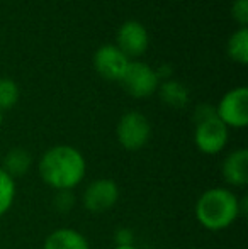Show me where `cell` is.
<instances>
[{"instance_id":"1","label":"cell","mask_w":248,"mask_h":249,"mask_svg":"<svg viewBox=\"0 0 248 249\" xmlns=\"http://www.w3.org/2000/svg\"><path fill=\"white\" fill-rule=\"evenodd\" d=\"M38 171L41 180L55 192L73 190L85 178L87 161L76 148L58 144L44 151L38 163Z\"/></svg>"},{"instance_id":"2","label":"cell","mask_w":248,"mask_h":249,"mask_svg":"<svg viewBox=\"0 0 248 249\" xmlns=\"http://www.w3.org/2000/svg\"><path fill=\"white\" fill-rule=\"evenodd\" d=\"M195 219L208 231H223L235 224L240 212V198L231 190L214 187L202 192L194 207Z\"/></svg>"},{"instance_id":"3","label":"cell","mask_w":248,"mask_h":249,"mask_svg":"<svg viewBox=\"0 0 248 249\" xmlns=\"http://www.w3.org/2000/svg\"><path fill=\"white\" fill-rule=\"evenodd\" d=\"M152 136V124L145 114L138 110L126 112L121 115L116 127L117 142L126 151H139L145 148Z\"/></svg>"},{"instance_id":"4","label":"cell","mask_w":248,"mask_h":249,"mask_svg":"<svg viewBox=\"0 0 248 249\" xmlns=\"http://www.w3.org/2000/svg\"><path fill=\"white\" fill-rule=\"evenodd\" d=\"M119 83L134 99H148L158 90L160 80L155 73V68H152L150 65L143 61H129Z\"/></svg>"},{"instance_id":"5","label":"cell","mask_w":248,"mask_h":249,"mask_svg":"<svg viewBox=\"0 0 248 249\" xmlns=\"http://www.w3.org/2000/svg\"><path fill=\"white\" fill-rule=\"evenodd\" d=\"M216 115L226 125L233 129H243L248 124V89L235 87L223 95L216 105Z\"/></svg>"},{"instance_id":"6","label":"cell","mask_w":248,"mask_h":249,"mask_svg":"<svg viewBox=\"0 0 248 249\" xmlns=\"http://www.w3.org/2000/svg\"><path fill=\"white\" fill-rule=\"evenodd\" d=\"M229 139V129L218 119V115L209 117L206 121L195 122L194 142L197 149L209 156L219 154L226 148Z\"/></svg>"},{"instance_id":"7","label":"cell","mask_w":248,"mask_h":249,"mask_svg":"<svg viewBox=\"0 0 248 249\" xmlns=\"http://www.w3.org/2000/svg\"><path fill=\"white\" fill-rule=\"evenodd\" d=\"M119 200V187L111 178H99L90 181L82 194V205L92 213H104L111 210Z\"/></svg>"},{"instance_id":"8","label":"cell","mask_w":248,"mask_h":249,"mask_svg":"<svg viewBox=\"0 0 248 249\" xmlns=\"http://www.w3.org/2000/svg\"><path fill=\"white\" fill-rule=\"evenodd\" d=\"M128 65L129 58L117 50L116 44H104L94 53V68L109 82H121Z\"/></svg>"},{"instance_id":"9","label":"cell","mask_w":248,"mask_h":249,"mask_svg":"<svg viewBox=\"0 0 248 249\" xmlns=\"http://www.w3.org/2000/svg\"><path fill=\"white\" fill-rule=\"evenodd\" d=\"M117 50L128 58H138L148 50V31L139 20H126L117 31Z\"/></svg>"},{"instance_id":"10","label":"cell","mask_w":248,"mask_h":249,"mask_svg":"<svg viewBox=\"0 0 248 249\" xmlns=\"http://www.w3.org/2000/svg\"><path fill=\"white\" fill-rule=\"evenodd\" d=\"M221 175L231 187H247L248 185V149L238 148L228 153L223 160Z\"/></svg>"},{"instance_id":"11","label":"cell","mask_w":248,"mask_h":249,"mask_svg":"<svg viewBox=\"0 0 248 249\" xmlns=\"http://www.w3.org/2000/svg\"><path fill=\"white\" fill-rule=\"evenodd\" d=\"M43 249H90V244L80 231L72 227H60L48 234Z\"/></svg>"},{"instance_id":"12","label":"cell","mask_w":248,"mask_h":249,"mask_svg":"<svg viewBox=\"0 0 248 249\" xmlns=\"http://www.w3.org/2000/svg\"><path fill=\"white\" fill-rule=\"evenodd\" d=\"M31 164H33V156L26 148H12L5 153L2 160V168L9 177H12L14 180L16 178H20L31 170Z\"/></svg>"},{"instance_id":"13","label":"cell","mask_w":248,"mask_h":249,"mask_svg":"<svg viewBox=\"0 0 248 249\" xmlns=\"http://www.w3.org/2000/svg\"><path fill=\"white\" fill-rule=\"evenodd\" d=\"M156 92H158L163 104L172 108H184L191 100V93H189L187 87L182 82H177L173 78L160 82Z\"/></svg>"},{"instance_id":"14","label":"cell","mask_w":248,"mask_h":249,"mask_svg":"<svg viewBox=\"0 0 248 249\" xmlns=\"http://www.w3.org/2000/svg\"><path fill=\"white\" fill-rule=\"evenodd\" d=\"M226 53L229 59L238 65H247L248 63V29L240 27L229 36L228 44H226Z\"/></svg>"},{"instance_id":"15","label":"cell","mask_w":248,"mask_h":249,"mask_svg":"<svg viewBox=\"0 0 248 249\" xmlns=\"http://www.w3.org/2000/svg\"><path fill=\"white\" fill-rule=\"evenodd\" d=\"M16 180L0 168V217L5 215L14 205L16 200Z\"/></svg>"},{"instance_id":"16","label":"cell","mask_w":248,"mask_h":249,"mask_svg":"<svg viewBox=\"0 0 248 249\" xmlns=\"http://www.w3.org/2000/svg\"><path fill=\"white\" fill-rule=\"evenodd\" d=\"M19 85L12 78H0V110H9L19 102Z\"/></svg>"},{"instance_id":"17","label":"cell","mask_w":248,"mask_h":249,"mask_svg":"<svg viewBox=\"0 0 248 249\" xmlns=\"http://www.w3.org/2000/svg\"><path fill=\"white\" fill-rule=\"evenodd\" d=\"M53 207L57 212L60 213H68L70 210L75 207V195L73 190H60L55 194L53 197Z\"/></svg>"},{"instance_id":"18","label":"cell","mask_w":248,"mask_h":249,"mask_svg":"<svg viewBox=\"0 0 248 249\" xmlns=\"http://www.w3.org/2000/svg\"><path fill=\"white\" fill-rule=\"evenodd\" d=\"M231 16L240 27H247L248 24V0H235L231 5Z\"/></svg>"},{"instance_id":"19","label":"cell","mask_w":248,"mask_h":249,"mask_svg":"<svg viewBox=\"0 0 248 249\" xmlns=\"http://www.w3.org/2000/svg\"><path fill=\"white\" fill-rule=\"evenodd\" d=\"M116 246H134V232L129 227H119L114 234Z\"/></svg>"},{"instance_id":"20","label":"cell","mask_w":248,"mask_h":249,"mask_svg":"<svg viewBox=\"0 0 248 249\" xmlns=\"http://www.w3.org/2000/svg\"><path fill=\"white\" fill-rule=\"evenodd\" d=\"M216 115V107H212L211 104H199L194 110V122L206 121L209 117H214Z\"/></svg>"},{"instance_id":"21","label":"cell","mask_w":248,"mask_h":249,"mask_svg":"<svg viewBox=\"0 0 248 249\" xmlns=\"http://www.w3.org/2000/svg\"><path fill=\"white\" fill-rule=\"evenodd\" d=\"M155 73H156V76H158L160 82H165V80H170L173 76V68H172V65H169V63H163V65H160L158 68H155Z\"/></svg>"},{"instance_id":"22","label":"cell","mask_w":248,"mask_h":249,"mask_svg":"<svg viewBox=\"0 0 248 249\" xmlns=\"http://www.w3.org/2000/svg\"><path fill=\"white\" fill-rule=\"evenodd\" d=\"M113 249H138V248H134V246H114Z\"/></svg>"},{"instance_id":"23","label":"cell","mask_w":248,"mask_h":249,"mask_svg":"<svg viewBox=\"0 0 248 249\" xmlns=\"http://www.w3.org/2000/svg\"><path fill=\"white\" fill-rule=\"evenodd\" d=\"M3 122V110H0V125H2Z\"/></svg>"}]
</instances>
